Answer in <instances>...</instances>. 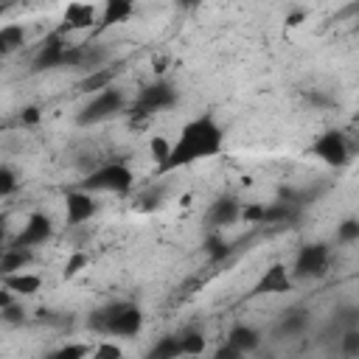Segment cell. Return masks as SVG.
Segmentation results:
<instances>
[{
    "label": "cell",
    "instance_id": "44dd1931",
    "mask_svg": "<svg viewBox=\"0 0 359 359\" xmlns=\"http://www.w3.org/2000/svg\"><path fill=\"white\" fill-rule=\"evenodd\" d=\"M182 348H180V337L177 334H165L157 342H151V348L143 353V359H180Z\"/></svg>",
    "mask_w": 359,
    "mask_h": 359
},
{
    "label": "cell",
    "instance_id": "8992f818",
    "mask_svg": "<svg viewBox=\"0 0 359 359\" xmlns=\"http://www.w3.org/2000/svg\"><path fill=\"white\" fill-rule=\"evenodd\" d=\"M328 261H331V247L325 241H309L297 250L292 269L294 280H309V278H323L328 272Z\"/></svg>",
    "mask_w": 359,
    "mask_h": 359
},
{
    "label": "cell",
    "instance_id": "277c9868",
    "mask_svg": "<svg viewBox=\"0 0 359 359\" xmlns=\"http://www.w3.org/2000/svg\"><path fill=\"white\" fill-rule=\"evenodd\" d=\"M123 107H126L123 90H121V87H109V90H104V93L87 98V104H84V107L79 109V115H76V123H79V126H95V123H101V121H107V118L123 112Z\"/></svg>",
    "mask_w": 359,
    "mask_h": 359
},
{
    "label": "cell",
    "instance_id": "4dcf8cb0",
    "mask_svg": "<svg viewBox=\"0 0 359 359\" xmlns=\"http://www.w3.org/2000/svg\"><path fill=\"white\" fill-rule=\"evenodd\" d=\"M90 359H123V351H121L118 342H112V339H101V342L93 348Z\"/></svg>",
    "mask_w": 359,
    "mask_h": 359
},
{
    "label": "cell",
    "instance_id": "3957f363",
    "mask_svg": "<svg viewBox=\"0 0 359 359\" xmlns=\"http://www.w3.org/2000/svg\"><path fill=\"white\" fill-rule=\"evenodd\" d=\"M79 188H84L90 194H118L121 196V194H129L135 188V171L126 163L112 160V163H104V165L93 168L81 180Z\"/></svg>",
    "mask_w": 359,
    "mask_h": 359
},
{
    "label": "cell",
    "instance_id": "836d02e7",
    "mask_svg": "<svg viewBox=\"0 0 359 359\" xmlns=\"http://www.w3.org/2000/svg\"><path fill=\"white\" fill-rule=\"evenodd\" d=\"M339 323L345 328H359V306H345L339 309Z\"/></svg>",
    "mask_w": 359,
    "mask_h": 359
},
{
    "label": "cell",
    "instance_id": "ba28073f",
    "mask_svg": "<svg viewBox=\"0 0 359 359\" xmlns=\"http://www.w3.org/2000/svg\"><path fill=\"white\" fill-rule=\"evenodd\" d=\"M50 236H53V222H50V216L42 213V210H34V213L25 216V222H22L20 233L11 238V244H14V247L34 250V247H42L45 241H50Z\"/></svg>",
    "mask_w": 359,
    "mask_h": 359
},
{
    "label": "cell",
    "instance_id": "4fadbf2b",
    "mask_svg": "<svg viewBox=\"0 0 359 359\" xmlns=\"http://www.w3.org/2000/svg\"><path fill=\"white\" fill-rule=\"evenodd\" d=\"M241 208H244V202H238L236 196H219V199L210 205V210H208L210 227H213V230H222V227L236 224V222L241 219Z\"/></svg>",
    "mask_w": 359,
    "mask_h": 359
},
{
    "label": "cell",
    "instance_id": "5bb4252c",
    "mask_svg": "<svg viewBox=\"0 0 359 359\" xmlns=\"http://www.w3.org/2000/svg\"><path fill=\"white\" fill-rule=\"evenodd\" d=\"M0 283H3L8 292H14L20 300H22V297H34V294L42 289V278H39L36 272H28V269L11 272V275H0Z\"/></svg>",
    "mask_w": 359,
    "mask_h": 359
},
{
    "label": "cell",
    "instance_id": "7c38bea8",
    "mask_svg": "<svg viewBox=\"0 0 359 359\" xmlns=\"http://www.w3.org/2000/svg\"><path fill=\"white\" fill-rule=\"evenodd\" d=\"M98 17H101V8H95L93 3H70V6L65 8L62 25H59L56 31L65 34V36H70L73 31H84V28H90L93 22H98Z\"/></svg>",
    "mask_w": 359,
    "mask_h": 359
},
{
    "label": "cell",
    "instance_id": "5b68a950",
    "mask_svg": "<svg viewBox=\"0 0 359 359\" xmlns=\"http://www.w3.org/2000/svg\"><path fill=\"white\" fill-rule=\"evenodd\" d=\"M174 104H177V90H174V84L165 81V79H157V81L146 84V87L137 93V98H135V104H132V121H135V118H149V115L163 112V109H171Z\"/></svg>",
    "mask_w": 359,
    "mask_h": 359
},
{
    "label": "cell",
    "instance_id": "d6a6232c",
    "mask_svg": "<svg viewBox=\"0 0 359 359\" xmlns=\"http://www.w3.org/2000/svg\"><path fill=\"white\" fill-rule=\"evenodd\" d=\"M25 314H28V311H25L22 300H17V303L0 309V320H3L6 325H22V323H25Z\"/></svg>",
    "mask_w": 359,
    "mask_h": 359
},
{
    "label": "cell",
    "instance_id": "8d00e7d4",
    "mask_svg": "<svg viewBox=\"0 0 359 359\" xmlns=\"http://www.w3.org/2000/svg\"><path fill=\"white\" fill-rule=\"evenodd\" d=\"M300 20H303V14H300V11H297V14H289V17H286V22H289V25H300Z\"/></svg>",
    "mask_w": 359,
    "mask_h": 359
},
{
    "label": "cell",
    "instance_id": "e575fe53",
    "mask_svg": "<svg viewBox=\"0 0 359 359\" xmlns=\"http://www.w3.org/2000/svg\"><path fill=\"white\" fill-rule=\"evenodd\" d=\"M210 359H244V353H241L238 348H233L230 342H224V345H219V348L213 351Z\"/></svg>",
    "mask_w": 359,
    "mask_h": 359
},
{
    "label": "cell",
    "instance_id": "d6986e66",
    "mask_svg": "<svg viewBox=\"0 0 359 359\" xmlns=\"http://www.w3.org/2000/svg\"><path fill=\"white\" fill-rule=\"evenodd\" d=\"M306 328H309V311H306L303 306H292V309H286V314L280 317L278 334H283V337H300Z\"/></svg>",
    "mask_w": 359,
    "mask_h": 359
},
{
    "label": "cell",
    "instance_id": "f546056e",
    "mask_svg": "<svg viewBox=\"0 0 359 359\" xmlns=\"http://www.w3.org/2000/svg\"><path fill=\"white\" fill-rule=\"evenodd\" d=\"M20 188V180H17V171L11 168V165H0V196L3 199H8L14 191Z\"/></svg>",
    "mask_w": 359,
    "mask_h": 359
},
{
    "label": "cell",
    "instance_id": "ffe728a7",
    "mask_svg": "<svg viewBox=\"0 0 359 359\" xmlns=\"http://www.w3.org/2000/svg\"><path fill=\"white\" fill-rule=\"evenodd\" d=\"M132 14H135V6H132L129 0H109V3L101 6L98 22H101L104 28H109V25H115V22H126Z\"/></svg>",
    "mask_w": 359,
    "mask_h": 359
},
{
    "label": "cell",
    "instance_id": "d590c367",
    "mask_svg": "<svg viewBox=\"0 0 359 359\" xmlns=\"http://www.w3.org/2000/svg\"><path fill=\"white\" fill-rule=\"evenodd\" d=\"M39 118H42L39 107H25V109L20 112V123H22V126H34V123H39Z\"/></svg>",
    "mask_w": 359,
    "mask_h": 359
},
{
    "label": "cell",
    "instance_id": "ac0fdd59",
    "mask_svg": "<svg viewBox=\"0 0 359 359\" xmlns=\"http://www.w3.org/2000/svg\"><path fill=\"white\" fill-rule=\"evenodd\" d=\"M202 252L208 255V261L222 264V261H227L233 255V244H230V238H224L222 230H210L205 236V241H202Z\"/></svg>",
    "mask_w": 359,
    "mask_h": 359
},
{
    "label": "cell",
    "instance_id": "f1b7e54d",
    "mask_svg": "<svg viewBox=\"0 0 359 359\" xmlns=\"http://www.w3.org/2000/svg\"><path fill=\"white\" fill-rule=\"evenodd\" d=\"M339 353L345 359H356L359 356V328H345L339 337Z\"/></svg>",
    "mask_w": 359,
    "mask_h": 359
},
{
    "label": "cell",
    "instance_id": "9a60e30c",
    "mask_svg": "<svg viewBox=\"0 0 359 359\" xmlns=\"http://www.w3.org/2000/svg\"><path fill=\"white\" fill-rule=\"evenodd\" d=\"M115 76H118V67H115V65L98 67V70H93V73H84V79H79L76 90L84 93V95H98V93L109 90V87H115V84H112Z\"/></svg>",
    "mask_w": 359,
    "mask_h": 359
},
{
    "label": "cell",
    "instance_id": "83f0119b",
    "mask_svg": "<svg viewBox=\"0 0 359 359\" xmlns=\"http://www.w3.org/2000/svg\"><path fill=\"white\" fill-rule=\"evenodd\" d=\"M334 236H337L339 244H356V241H359V219H356V216L342 219V222L337 224Z\"/></svg>",
    "mask_w": 359,
    "mask_h": 359
},
{
    "label": "cell",
    "instance_id": "e0dca14e",
    "mask_svg": "<svg viewBox=\"0 0 359 359\" xmlns=\"http://www.w3.org/2000/svg\"><path fill=\"white\" fill-rule=\"evenodd\" d=\"M34 258V250H25V247H3L0 252V275H11V272H22Z\"/></svg>",
    "mask_w": 359,
    "mask_h": 359
},
{
    "label": "cell",
    "instance_id": "603a6c76",
    "mask_svg": "<svg viewBox=\"0 0 359 359\" xmlns=\"http://www.w3.org/2000/svg\"><path fill=\"white\" fill-rule=\"evenodd\" d=\"M177 337H180L182 356H202V353H205V348H208V337H205V331H199V328L177 331Z\"/></svg>",
    "mask_w": 359,
    "mask_h": 359
},
{
    "label": "cell",
    "instance_id": "7a4b0ae2",
    "mask_svg": "<svg viewBox=\"0 0 359 359\" xmlns=\"http://www.w3.org/2000/svg\"><path fill=\"white\" fill-rule=\"evenodd\" d=\"M143 309L132 300H115V303H107L101 309H95L87 320L90 331L95 334H104V337H121V339H132L143 331Z\"/></svg>",
    "mask_w": 359,
    "mask_h": 359
},
{
    "label": "cell",
    "instance_id": "52a82bcc",
    "mask_svg": "<svg viewBox=\"0 0 359 359\" xmlns=\"http://www.w3.org/2000/svg\"><path fill=\"white\" fill-rule=\"evenodd\" d=\"M311 154L323 163V165H331V168H342L351 163V143L345 137V132L339 129H325L314 137L311 143Z\"/></svg>",
    "mask_w": 359,
    "mask_h": 359
},
{
    "label": "cell",
    "instance_id": "484cf974",
    "mask_svg": "<svg viewBox=\"0 0 359 359\" xmlns=\"http://www.w3.org/2000/svg\"><path fill=\"white\" fill-rule=\"evenodd\" d=\"M171 146H174V140H168L165 135H151L149 137V157L154 160L157 168L165 165V160L171 157Z\"/></svg>",
    "mask_w": 359,
    "mask_h": 359
},
{
    "label": "cell",
    "instance_id": "1f68e13d",
    "mask_svg": "<svg viewBox=\"0 0 359 359\" xmlns=\"http://www.w3.org/2000/svg\"><path fill=\"white\" fill-rule=\"evenodd\" d=\"M264 216H266V205L264 202H244L241 222H247V224H264Z\"/></svg>",
    "mask_w": 359,
    "mask_h": 359
},
{
    "label": "cell",
    "instance_id": "7402d4cb",
    "mask_svg": "<svg viewBox=\"0 0 359 359\" xmlns=\"http://www.w3.org/2000/svg\"><path fill=\"white\" fill-rule=\"evenodd\" d=\"M25 45V28L20 22H6L0 25V53L8 56Z\"/></svg>",
    "mask_w": 359,
    "mask_h": 359
},
{
    "label": "cell",
    "instance_id": "8fae6325",
    "mask_svg": "<svg viewBox=\"0 0 359 359\" xmlns=\"http://www.w3.org/2000/svg\"><path fill=\"white\" fill-rule=\"evenodd\" d=\"M292 283H294L292 269H289L286 264L275 261V264H269V266L261 272V278H258L255 286H252V294H283V292L292 289Z\"/></svg>",
    "mask_w": 359,
    "mask_h": 359
},
{
    "label": "cell",
    "instance_id": "30bf717a",
    "mask_svg": "<svg viewBox=\"0 0 359 359\" xmlns=\"http://www.w3.org/2000/svg\"><path fill=\"white\" fill-rule=\"evenodd\" d=\"M98 213V199L95 194L84 188H73L65 194V219L67 224H84Z\"/></svg>",
    "mask_w": 359,
    "mask_h": 359
},
{
    "label": "cell",
    "instance_id": "cb8c5ba5",
    "mask_svg": "<svg viewBox=\"0 0 359 359\" xmlns=\"http://www.w3.org/2000/svg\"><path fill=\"white\" fill-rule=\"evenodd\" d=\"M90 353H93V348L84 342H65V345L48 351L42 359H90Z\"/></svg>",
    "mask_w": 359,
    "mask_h": 359
},
{
    "label": "cell",
    "instance_id": "74e56055",
    "mask_svg": "<svg viewBox=\"0 0 359 359\" xmlns=\"http://www.w3.org/2000/svg\"><path fill=\"white\" fill-rule=\"evenodd\" d=\"M356 275H359V272H356Z\"/></svg>",
    "mask_w": 359,
    "mask_h": 359
},
{
    "label": "cell",
    "instance_id": "9c48e42d",
    "mask_svg": "<svg viewBox=\"0 0 359 359\" xmlns=\"http://www.w3.org/2000/svg\"><path fill=\"white\" fill-rule=\"evenodd\" d=\"M70 36L53 31L45 36V42L39 45L36 56H34V70H53V67H65V56L70 50Z\"/></svg>",
    "mask_w": 359,
    "mask_h": 359
},
{
    "label": "cell",
    "instance_id": "2e32d148",
    "mask_svg": "<svg viewBox=\"0 0 359 359\" xmlns=\"http://www.w3.org/2000/svg\"><path fill=\"white\" fill-rule=\"evenodd\" d=\"M233 348H238L244 356L247 353H255L261 348V331L255 325H247V323H236L230 331H227V339Z\"/></svg>",
    "mask_w": 359,
    "mask_h": 359
},
{
    "label": "cell",
    "instance_id": "6da1fadb",
    "mask_svg": "<svg viewBox=\"0 0 359 359\" xmlns=\"http://www.w3.org/2000/svg\"><path fill=\"white\" fill-rule=\"evenodd\" d=\"M224 149V129L213 115H196L180 126V135L171 146V157L165 165L157 168V174H168L177 168H188L199 160L216 157Z\"/></svg>",
    "mask_w": 359,
    "mask_h": 359
},
{
    "label": "cell",
    "instance_id": "d4e9b609",
    "mask_svg": "<svg viewBox=\"0 0 359 359\" xmlns=\"http://www.w3.org/2000/svg\"><path fill=\"white\" fill-rule=\"evenodd\" d=\"M294 219V202H283V199H275L266 205V216H264V224H283Z\"/></svg>",
    "mask_w": 359,
    "mask_h": 359
},
{
    "label": "cell",
    "instance_id": "4316f807",
    "mask_svg": "<svg viewBox=\"0 0 359 359\" xmlns=\"http://www.w3.org/2000/svg\"><path fill=\"white\" fill-rule=\"evenodd\" d=\"M87 266H90V255H87L84 250H73V252L67 255V261H65V269H62V275L70 280V278L81 275Z\"/></svg>",
    "mask_w": 359,
    "mask_h": 359
}]
</instances>
